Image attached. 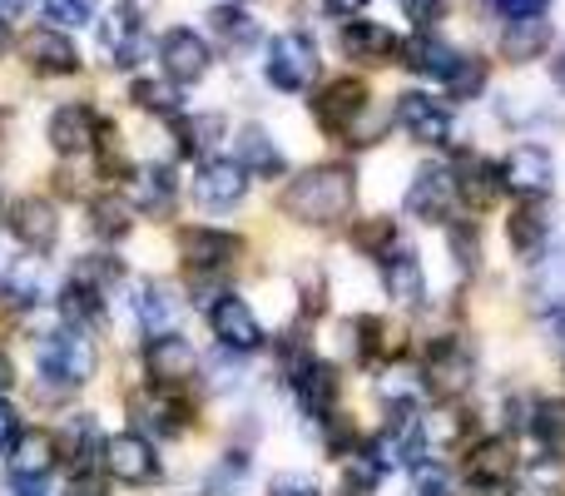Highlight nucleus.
<instances>
[{
    "instance_id": "f257e3e1",
    "label": "nucleus",
    "mask_w": 565,
    "mask_h": 496,
    "mask_svg": "<svg viewBox=\"0 0 565 496\" xmlns=\"http://www.w3.org/2000/svg\"><path fill=\"white\" fill-rule=\"evenodd\" d=\"M95 378H99V342L89 328L60 323V328H50L45 338H35V382H30V392H35L45 408L60 412Z\"/></svg>"
},
{
    "instance_id": "f03ea898",
    "label": "nucleus",
    "mask_w": 565,
    "mask_h": 496,
    "mask_svg": "<svg viewBox=\"0 0 565 496\" xmlns=\"http://www.w3.org/2000/svg\"><path fill=\"white\" fill-rule=\"evenodd\" d=\"M352 209H358V175L338 159L298 169L278 194V214L298 229H338L352 219Z\"/></svg>"
},
{
    "instance_id": "7ed1b4c3",
    "label": "nucleus",
    "mask_w": 565,
    "mask_h": 496,
    "mask_svg": "<svg viewBox=\"0 0 565 496\" xmlns=\"http://www.w3.org/2000/svg\"><path fill=\"white\" fill-rule=\"evenodd\" d=\"M412 358H417L431 402L471 398V388H477V378H481V352H477V342H471V333H461V328L431 333V338L422 342V352H412Z\"/></svg>"
},
{
    "instance_id": "20e7f679",
    "label": "nucleus",
    "mask_w": 565,
    "mask_h": 496,
    "mask_svg": "<svg viewBox=\"0 0 565 496\" xmlns=\"http://www.w3.org/2000/svg\"><path fill=\"white\" fill-rule=\"evenodd\" d=\"M521 472L516 442L507 432H487V437H471L457 452V487L467 496H507L511 482Z\"/></svg>"
},
{
    "instance_id": "39448f33",
    "label": "nucleus",
    "mask_w": 565,
    "mask_h": 496,
    "mask_svg": "<svg viewBox=\"0 0 565 496\" xmlns=\"http://www.w3.org/2000/svg\"><path fill=\"white\" fill-rule=\"evenodd\" d=\"M125 412H129V428L149 442H184L199 422L194 402L184 392L154 388V382H145L139 392H125Z\"/></svg>"
},
{
    "instance_id": "423d86ee",
    "label": "nucleus",
    "mask_w": 565,
    "mask_h": 496,
    "mask_svg": "<svg viewBox=\"0 0 565 496\" xmlns=\"http://www.w3.org/2000/svg\"><path fill=\"white\" fill-rule=\"evenodd\" d=\"M278 378H282V388H288L292 412H298L308 428H322V422L338 412V402H342V368L332 358L312 352V358L292 362V368L278 372Z\"/></svg>"
},
{
    "instance_id": "0eeeda50",
    "label": "nucleus",
    "mask_w": 565,
    "mask_h": 496,
    "mask_svg": "<svg viewBox=\"0 0 565 496\" xmlns=\"http://www.w3.org/2000/svg\"><path fill=\"white\" fill-rule=\"evenodd\" d=\"M264 80L278 89V95H308L322 80V50L308 30H282V35L268 40L264 55Z\"/></svg>"
},
{
    "instance_id": "6e6552de",
    "label": "nucleus",
    "mask_w": 565,
    "mask_h": 496,
    "mask_svg": "<svg viewBox=\"0 0 565 496\" xmlns=\"http://www.w3.org/2000/svg\"><path fill=\"white\" fill-rule=\"evenodd\" d=\"M6 229L20 253L50 258V253L60 249V239H65V209L50 194H15L6 209Z\"/></svg>"
},
{
    "instance_id": "1a4fd4ad",
    "label": "nucleus",
    "mask_w": 565,
    "mask_h": 496,
    "mask_svg": "<svg viewBox=\"0 0 565 496\" xmlns=\"http://www.w3.org/2000/svg\"><path fill=\"white\" fill-rule=\"evenodd\" d=\"M402 209H407V219H417V224H437V229L451 224L461 199H457V175H451L447 159H427V165L412 169L407 189H402Z\"/></svg>"
},
{
    "instance_id": "9d476101",
    "label": "nucleus",
    "mask_w": 565,
    "mask_h": 496,
    "mask_svg": "<svg viewBox=\"0 0 565 496\" xmlns=\"http://www.w3.org/2000/svg\"><path fill=\"white\" fill-rule=\"evenodd\" d=\"M125 308L139 338H159V333H184V288L169 278H135L125 288Z\"/></svg>"
},
{
    "instance_id": "9b49d317",
    "label": "nucleus",
    "mask_w": 565,
    "mask_h": 496,
    "mask_svg": "<svg viewBox=\"0 0 565 496\" xmlns=\"http://www.w3.org/2000/svg\"><path fill=\"white\" fill-rule=\"evenodd\" d=\"M244 249L248 239L224 224H184L174 234V253L184 263V273H234Z\"/></svg>"
},
{
    "instance_id": "f8f14e48",
    "label": "nucleus",
    "mask_w": 565,
    "mask_h": 496,
    "mask_svg": "<svg viewBox=\"0 0 565 496\" xmlns=\"http://www.w3.org/2000/svg\"><path fill=\"white\" fill-rule=\"evenodd\" d=\"M209 318V338H214L218 352H234V358H254V352L268 348V328L258 318V308L244 298V293L228 288L214 308L204 313Z\"/></svg>"
},
{
    "instance_id": "ddd939ff",
    "label": "nucleus",
    "mask_w": 565,
    "mask_h": 496,
    "mask_svg": "<svg viewBox=\"0 0 565 496\" xmlns=\"http://www.w3.org/2000/svg\"><path fill=\"white\" fill-rule=\"evenodd\" d=\"M105 135H109L105 115H99L95 105H85V99H65V105H55L45 119V145L55 149L60 159H89L105 145Z\"/></svg>"
},
{
    "instance_id": "4468645a",
    "label": "nucleus",
    "mask_w": 565,
    "mask_h": 496,
    "mask_svg": "<svg viewBox=\"0 0 565 496\" xmlns=\"http://www.w3.org/2000/svg\"><path fill=\"white\" fill-rule=\"evenodd\" d=\"M308 109H312V125L328 139H348V129L372 109V89H367V80H358V75L322 80L318 95L308 99Z\"/></svg>"
},
{
    "instance_id": "2eb2a0df",
    "label": "nucleus",
    "mask_w": 565,
    "mask_h": 496,
    "mask_svg": "<svg viewBox=\"0 0 565 496\" xmlns=\"http://www.w3.org/2000/svg\"><path fill=\"white\" fill-rule=\"evenodd\" d=\"M125 194L139 219L149 224H169L179 214V169L169 159H145L125 175Z\"/></svg>"
},
{
    "instance_id": "dca6fc26",
    "label": "nucleus",
    "mask_w": 565,
    "mask_h": 496,
    "mask_svg": "<svg viewBox=\"0 0 565 496\" xmlns=\"http://www.w3.org/2000/svg\"><path fill=\"white\" fill-rule=\"evenodd\" d=\"M392 125L422 149H447L451 145V105L427 89H402L397 105H392Z\"/></svg>"
},
{
    "instance_id": "f3484780",
    "label": "nucleus",
    "mask_w": 565,
    "mask_h": 496,
    "mask_svg": "<svg viewBox=\"0 0 565 496\" xmlns=\"http://www.w3.org/2000/svg\"><path fill=\"white\" fill-rule=\"evenodd\" d=\"M99 467H105V477H109V482H119V487H154V482L164 477V462H159V447H154L149 437H139L135 428L109 432Z\"/></svg>"
},
{
    "instance_id": "a211bd4d",
    "label": "nucleus",
    "mask_w": 565,
    "mask_h": 496,
    "mask_svg": "<svg viewBox=\"0 0 565 496\" xmlns=\"http://www.w3.org/2000/svg\"><path fill=\"white\" fill-rule=\"evenodd\" d=\"M248 184H254V179L244 175L238 159L214 155L194 169V179H189V199H194V209H204V214H234V209L248 199Z\"/></svg>"
},
{
    "instance_id": "6ab92c4d",
    "label": "nucleus",
    "mask_w": 565,
    "mask_h": 496,
    "mask_svg": "<svg viewBox=\"0 0 565 496\" xmlns=\"http://www.w3.org/2000/svg\"><path fill=\"white\" fill-rule=\"evenodd\" d=\"M154 60L169 85L184 89V85H199V80L214 70V45H209L194 25H169L164 35L154 40Z\"/></svg>"
},
{
    "instance_id": "aec40b11",
    "label": "nucleus",
    "mask_w": 565,
    "mask_h": 496,
    "mask_svg": "<svg viewBox=\"0 0 565 496\" xmlns=\"http://www.w3.org/2000/svg\"><path fill=\"white\" fill-rule=\"evenodd\" d=\"M377 278H382V293L392 298V308H427L431 288H427V263H422V249L397 239L387 253L377 258Z\"/></svg>"
},
{
    "instance_id": "412c9836",
    "label": "nucleus",
    "mask_w": 565,
    "mask_h": 496,
    "mask_svg": "<svg viewBox=\"0 0 565 496\" xmlns=\"http://www.w3.org/2000/svg\"><path fill=\"white\" fill-rule=\"evenodd\" d=\"M199 352L194 342L184 338V333H159V338H145L139 342V368H145V378L154 382V388H174L184 392L189 382L199 378Z\"/></svg>"
},
{
    "instance_id": "4be33fe9",
    "label": "nucleus",
    "mask_w": 565,
    "mask_h": 496,
    "mask_svg": "<svg viewBox=\"0 0 565 496\" xmlns=\"http://www.w3.org/2000/svg\"><path fill=\"white\" fill-rule=\"evenodd\" d=\"M497 175H501V194L546 199L556 189V155L546 145H516V149H507Z\"/></svg>"
},
{
    "instance_id": "5701e85b",
    "label": "nucleus",
    "mask_w": 565,
    "mask_h": 496,
    "mask_svg": "<svg viewBox=\"0 0 565 496\" xmlns=\"http://www.w3.org/2000/svg\"><path fill=\"white\" fill-rule=\"evenodd\" d=\"M60 467V442L55 428H20V437L6 447V477L10 487H35L50 482Z\"/></svg>"
},
{
    "instance_id": "b1692460",
    "label": "nucleus",
    "mask_w": 565,
    "mask_h": 496,
    "mask_svg": "<svg viewBox=\"0 0 565 496\" xmlns=\"http://www.w3.org/2000/svg\"><path fill=\"white\" fill-rule=\"evenodd\" d=\"M20 60H25L35 75H50V80H70L79 75V45L70 40V30H55V25H30L20 35Z\"/></svg>"
},
{
    "instance_id": "393cba45",
    "label": "nucleus",
    "mask_w": 565,
    "mask_h": 496,
    "mask_svg": "<svg viewBox=\"0 0 565 496\" xmlns=\"http://www.w3.org/2000/svg\"><path fill=\"white\" fill-rule=\"evenodd\" d=\"M105 422H99V412H65L55 428V442H60V462H70V477L75 472H99V457H105Z\"/></svg>"
},
{
    "instance_id": "a878e982",
    "label": "nucleus",
    "mask_w": 565,
    "mask_h": 496,
    "mask_svg": "<svg viewBox=\"0 0 565 496\" xmlns=\"http://www.w3.org/2000/svg\"><path fill=\"white\" fill-rule=\"evenodd\" d=\"M507 234V249L516 253L521 263H536L541 253L551 249V234H556V214H551L546 199H516V209L501 224Z\"/></svg>"
},
{
    "instance_id": "bb28decb",
    "label": "nucleus",
    "mask_w": 565,
    "mask_h": 496,
    "mask_svg": "<svg viewBox=\"0 0 565 496\" xmlns=\"http://www.w3.org/2000/svg\"><path fill=\"white\" fill-rule=\"evenodd\" d=\"M372 398H377V408H387V412L427 408L431 392H427V382H422L417 358H397V362L372 368Z\"/></svg>"
},
{
    "instance_id": "cd10ccee",
    "label": "nucleus",
    "mask_w": 565,
    "mask_h": 496,
    "mask_svg": "<svg viewBox=\"0 0 565 496\" xmlns=\"http://www.w3.org/2000/svg\"><path fill=\"white\" fill-rule=\"evenodd\" d=\"M85 229L89 239H99V244H129L139 229V214L135 204H129L125 189H99V194L85 199Z\"/></svg>"
},
{
    "instance_id": "c85d7f7f",
    "label": "nucleus",
    "mask_w": 565,
    "mask_h": 496,
    "mask_svg": "<svg viewBox=\"0 0 565 496\" xmlns=\"http://www.w3.org/2000/svg\"><path fill=\"white\" fill-rule=\"evenodd\" d=\"M338 45L358 70H382L402 55V40L387 25H377V20H342Z\"/></svg>"
},
{
    "instance_id": "c756f323",
    "label": "nucleus",
    "mask_w": 565,
    "mask_h": 496,
    "mask_svg": "<svg viewBox=\"0 0 565 496\" xmlns=\"http://www.w3.org/2000/svg\"><path fill=\"white\" fill-rule=\"evenodd\" d=\"M169 135H174L179 159H194V165H204V159H214L218 145H224L228 119L218 115V109H184V115L169 119Z\"/></svg>"
},
{
    "instance_id": "7c9ffc66",
    "label": "nucleus",
    "mask_w": 565,
    "mask_h": 496,
    "mask_svg": "<svg viewBox=\"0 0 565 496\" xmlns=\"http://www.w3.org/2000/svg\"><path fill=\"white\" fill-rule=\"evenodd\" d=\"M0 298H6V308L15 313H30V308H45V303H55V288H50V268L45 258H15L0 268Z\"/></svg>"
},
{
    "instance_id": "2f4dec72",
    "label": "nucleus",
    "mask_w": 565,
    "mask_h": 496,
    "mask_svg": "<svg viewBox=\"0 0 565 496\" xmlns=\"http://www.w3.org/2000/svg\"><path fill=\"white\" fill-rule=\"evenodd\" d=\"M451 175H457V199L467 214H487L501 194V175H497V159L477 155V149H461L451 159Z\"/></svg>"
},
{
    "instance_id": "473e14b6",
    "label": "nucleus",
    "mask_w": 565,
    "mask_h": 496,
    "mask_svg": "<svg viewBox=\"0 0 565 496\" xmlns=\"http://www.w3.org/2000/svg\"><path fill=\"white\" fill-rule=\"evenodd\" d=\"M234 159L244 165L248 179H264V184H278L288 179V155L264 125H238L234 135Z\"/></svg>"
},
{
    "instance_id": "72a5a7b5",
    "label": "nucleus",
    "mask_w": 565,
    "mask_h": 496,
    "mask_svg": "<svg viewBox=\"0 0 565 496\" xmlns=\"http://www.w3.org/2000/svg\"><path fill=\"white\" fill-rule=\"evenodd\" d=\"M551 40H556V25H551L546 15H531V20H507L497 35V50L507 65H531V60H541L551 50Z\"/></svg>"
},
{
    "instance_id": "f704fd0d",
    "label": "nucleus",
    "mask_w": 565,
    "mask_h": 496,
    "mask_svg": "<svg viewBox=\"0 0 565 496\" xmlns=\"http://www.w3.org/2000/svg\"><path fill=\"white\" fill-rule=\"evenodd\" d=\"M526 298L536 313H565V244H551L531 263Z\"/></svg>"
},
{
    "instance_id": "c9c22d12",
    "label": "nucleus",
    "mask_w": 565,
    "mask_h": 496,
    "mask_svg": "<svg viewBox=\"0 0 565 496\" xmlns=\"http://www.w3.org/2000/svg\"><path fill=\"white\" fill-rule=\"evenodd\" d=\"M145 45H149L145 20L125 15V10H115L109 20H99V50H105L109 65H139Z\"/></svg>"
},
{
    "instance_id": "e433bc0d",
    "label": "nucleus",
    "mask_w": 565,
    "mask_h": 496,
    "mask_svg": "<svg viewBox=\"0 0 565 496\" xmlns=\"http://www.w3.org/2000/svg\"><path fill=\"white\" fill-rule=\"evenodd\" d=\"M209 30H214V40H218L224 55H248V50L258 45V35H264V25H258L244 6H234V0L209 10Z\"/></svg>"
},
{
    "instance_id": "4c0bfd02",
    "label": "nucleus",
    "mask_w": 565,
    "mask_h": 496,
    "mask_svg": "<svg viewBox=\"0 0 565 496\" xmlns=\"http://www.w3.org/2000/svg\"><path fill=\"white\" fill-rule=\"evenodd\" d=\"M402 65L412 70V75H427V80H447L451 60H457V45L451 40H441L437 30H417V35L402 45Z\"/></svg>"
},
{
    "instance_id": "58836bf2",
    "label": "nucleus",
    "mask_w": 565,
    "mask_h": 496,
    "mask_svg": "<svg viewBox=\"0 0 565 496\" xmlns=\"http://www.w3.org/2000/svg\"><path fill=\"white\" fill-rule=\"evenodd\" d=\"M447 258H451V273L461 283H471L481 273V258H487V234H481L477 219H451L447 224Z\"/></svg>"
},
{
    "instance_id": "ea45409f",
    "label": "nucleus",
    "mask_w": 565,
    "mask_h": 496,
    "mask_svg": "<svg viewBox=\"0 0 565 496\" xmlns=\"http://www.w3.org/2000/svg\"><path fill=\"white\" fill-rule=\"evenodd\" d=\"M65 283H79V288H95V293H115L119 283H125V263H119V253H79V258H70L65 268Z\"/></svg>"
},
{
    "instance_id": "a19ab883",
    "label": "nucleus",
    "mask_w": 565,
    "mask_h": 496,
    "mask_svg": "<svg viewBox=\"0 0 565 496\" xmlns=\"http://www.w3.org/2000/svg\"><path fill=\"white\" fill-rule=\"evenodd\" d=\"M526 432L536 437L541 457L565 462V398H536V408H531Z\"/></svg>"
},
{
    "instance_id": "79ce46f5",
    "label": "nucleus",
    "mask_w": 565,
    "mask_h": 496,
    "mask_svg": "<svg viewBox=\"0 0 565 496\" xmlns=\"http://www.w3.org/2000/svg\"><path fill=\"white\" fill-rule=\"evenodd\" d=\"M441 85H447V95L457 99V105H471V99H481L487 85H491V60L471 55V50H457V60H451V70H447Z\"/></svg>"
},
{
    "instance_id": "37998d69",
    "label": "nucleus",
    "mask_w": 565,
    "mask_h": 496,
    "mask_svg": "<svg viewBox=\"0 0 565 496\" xmlns=\"http://www.w3.org/2000/svg\"><path fill=\"white\" fill-rule=\"evenodd\" d=\"M397 239H402V229H397V219H387V214L348 219V249L358 253V258H372V263H377L382 253L397 244Z\"/></svg>"
},
{
    "instance_id": "c03bdc74",
    "label": "nucleus",
    "mask_w": 565,
    "mask_h": 496,
    "mask_svg": "<svg viewBox=\"0 0 565 496\" xmlns=\"http://www.w3.org/2000/svg\"><path fill=\"white\" fill-rule=\"evenodd\" d=\"M248 482H254V462H248V447H224L209 467V487L204 496H248Z\"/></svg>"
},
{
    "instance_id": "a18cd8bd",
    "label": "nucleus",
    "mask_w": 565,
    "mask_h": 496,
    "mask_svg": "<svg viewBox=\"0 0 565 496\" xmlns=\"http://www.w3.org/2000/svg\"><path fill=\"white\" fill-rule=\"evenodd\" d=\"M129 105L135 109H145V115H154V119H174V115H184V99H179V85H169L164 75H139V80H129Z\"/></svg>"
},
{
    "instance_id": "49530a36",
    "label": "nucleus",
    "mask_w": 565,
    "mask_h": 496,
    "mask_svg": "<svg viewBox=\"0 0 565 496\" xmlns=\"http://www.w3.org/2000/svg\"><path fill=\"white\" fill-rule=\"evenodd\" d=\"M199 378L214 398H244L248 392V358H234V352H218L209 362H199Z\"/></svg>"
},
{
    "instance_id": "de8ad7c7",
    "label": "nucleus",
    "mask_w": 565,
    "mask_h": 496,
    "mask_svg": "<svg viewBox=\"0 0 565 496\" xmlns=\"http://www.w3.org/2000/svg\"><path fill=\"white\" fill-rule=\"evenodd\" d=\"M407 496H457V472H451V462H422V467H412Z\"/></svg>"
},
{
    "instance_id": "09e8293b",
    "label": "nucleus",
    "mask_w": 565,
    "mask_h": 496,
    "mask_svg": "<svg viewBox=\"0 0 565 496\" xmlns=\"http://www.w3.org/2000/svg\"><path fill=\"white\" fill-rule=\"evenodd\" d=\"M45 6V20L55 30H79L95 20V0H40Z\"/></svg>"
},
{
    "instance_id": "8fccbe9b",
    "label": "nucleus",
    "mask_w": 565,
    "mask_h": 496,
    "mask_svg": "<svg viewBox=\"0 0 565 496\" xmlns=\"http://www.w3.org/2000/svg\"><path fill=\"white\" fill-rule=\"evenodd\" d=\"M318 482L308 477V472H298V467H282V472H274V477L264 482V492L268 496H308Z\"/></svg>"
},
{
    "instance_id": "3c124183",
    "label": "nucleus",
    "mask_w": 565,
    "mask_h": 496,
    "mask_svg": "<svg viewBox=\"0 0 565 496\" xmlns=\"http://www.w3.org/2000/svg\"><path fill=\"white\" fill-rule=\"evenodd\" d=\"M447 6H451V0H397V10H402V15H407L417 30H431V25H437V20L447 15Z\"/></svg>"
},
{
    "instance_id": "603ef678",
    "label": "nucleus",
    "mask_w": 565,
    "mask_h": 496,
    "mask_svg": "<svg viewBox=\"0 0 565 496\" xmlns=\"http://www.w3.org/2000/svg\"><path fill=\"white\" fill-rule=\"evenodd\" d=\"M487 10L501 20H531V15H546L551 0H487Z\"/></svg>"
},
{
    "instance_id": "864d4df0",
    "label": "nucleus",
    "mask_w": 565,
    "mask_h": 496,
    "mask_svg": "<svg viewBox=\"0 0 565 496\" xmlns=\"http://www.w3.org/2000/svg\"><path fill=\"white\" fill-rule=\"evenodd\" d=\"M65 496H115V487H109V477H99V472H75Z\"/></svg>"
},
{
    "instance_id": "5fc2aeb1",
    "label": "nucleus",
    "mask_w": 565,
    "mask_h": 496,
    "mask_svg": "<svg viewBox=\"0 0 565 496\" xmlns=\"http://www.w3.org/2000/svg\"><path fill=\"white\" fill-rule=\"evenodd\" d=\"M20 428H25V422H20V408L10 398H0V457H6V447L20 437Z\"/></svg>"
},
{
    "instance_id": "6e6d98bb",
    "label": "nucleus",
    "mask_w": 565,
    "mask_h": 496,
    "mask_svg": "<svg viewBox=\"0 0 565 496\" xmlns=\"http://www.w3.org/2000/svg\"><path fill=\"white\" fill-rule=\"evenodd\" d=\"M367 6H372V0H322V10H328L332 20H358Z\"/></svg>"
},
{
    "instance_id": "4d7b16f0",
    "label": "nucleus",
    "mask_w": 565,
    "mask_h": 496,
    "mask_svg": "<svg viewBox=\"0 0 565 496\" xmlns=\"http://www.w3.org/2000/svg\"><path fill=\"white\" fill-rule=\"evenodd\" d=\"M546 348L565 362V313H551V323H546Z\"/></svg>"
},
{
    "instance_id": "13d9d810",
    "label": "nucleus",
    "mask_w": 565,
    "mask_h": 496,
    "mask_svg": "<svg viewBox=\"0 0 565 496\" xmlns=\"http://www.w3.org/2000/svg\"><path fill=\"white\" fill-rule=\"evenodd\" d=\"M15 382H20V368H15V358H10V348L0 342V398H6Z\"/></svg>"
},
{
    "instance_id": "bf43d9fd",
    "label": "nucleus",
    "mask_w": 565,
    "mask_h": 496,
    "mask_svg": "<svg viewBox=\"0 0 565 496\" xmlns=\"http://www.w3.org/2000/svg\"><path fill=\"white\" fill-rule=\"evenodd\" d=\"M30 6H35V0H0V20H6V25L10 20H25Z\"/></svg>"
},
{
    "instance_id": "052dcab7",
    "label": "nucleus",
    "mask_w": 565,
    "mask_h": 496,
    "mask_svg": "<svg viewBox=\"0 0 565 496\" xmlns=\"http://www.w3.org/2000/svg\"><path fill=\"white\" fill-rule=\"evenodd\" d=\"M15 496H65V487H55V477H50V482H35V487H15Z\"/></svg>"
},
{
    "instance_id": "680f3d73",
    "label": "nucleus",
    "mask_w": 565,
    "mask_h": 496,
    "mask_svg": "<svg viewBox=\"0 0 565 496\" xmlns=\"http://www.w3.org/2000/svg\"><path fill=\"white\" fill-rule=\"evenodd\" d=\"M551 80H556V85L565 89V50H561V55H556V60H551Z\"/></svg>"
},
{
    "instance_id": "e2e57ef3",
    "label": "nucleus",
    "mask_w": 565,
    "mask_h": 496,
    "mask_svg": "<svg viewBox=\"0 0 565 496\" xmlns=\"http://www.w3.org/2000/svg\"><path fill=\"white\" fill-rule=\"evenodd\" d=\"M6 45H10V30H6V20H0V55H6Z\"/></svg>"
},
{
    "instance_id": "0e129e2a",
    "label": "nucleus",
    "mask_w": 565,
    "mask_h": 496,
    "mask_svg": "<svg viewBox=\"0 0 565 496\" xmlns=\"http://www.w3.org/2000/svg\"><path fill=\"white\" fill-rule=\"evenodd\" d=\"M308 496H328V492H322V487H312V492H308Z\"/></svg>"
},
{
    "instance_id": "69168bd1",
    "label": "nucleus",
    "mask_w": 565,
    "mask_h": 496,
    "mask_svg": "<svg viewBox=\"0 0 565 496\" xmlns=\"http://www.w3.org/2000/svg\"><path fill=\"white\" fill-rule=\"evenodd\" d=\"M179 496H204V492H179Z\"/></svg>"
},
{
    "instance_id": "338daca9",
    "label": "nucleus",
    "mask_w": 565,
    "mask_h": 496,
    "mask_svg": "<svg viewBox=\"0 0 565 496\" xmlns=\"http://www.w3.org/2000/svg\"><path fill=\"white\" fill-rule=\"evenodd\" d=\"M507 496H531V492H507Z\"/></svg>"
},
{
    "instance_id": "774afa93",
    "label": "nucleus",
    "mask_w": 565,
    "mask_h": 496,
    "mask_svg": "<svg viewBox=\"0 0 565 496\" xmlns=\"http://www.w3.org/2000/svg\"><path fill=\"white\" fill-rule=\"evenodd\" d=\"M234 6H238V0H234Z\"/></svg>"
}]
</instances>
